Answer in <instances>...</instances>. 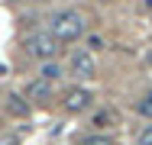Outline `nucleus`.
<instances>
[{
  "instance_id": "20e7f679",
  "label": "nucleus",
  "mask_w": 152,
  "mask_h": 145,
  "mask_svg": "<svg viewBox=\"0 0 152 145\" xmlns=\"http://www.w3.org/2000/svg\"><path fill=\"white\" fill-rule=\"evenodd\" d=\"M94 94L91 90H84V87H71L68 94H65V110L68 113H84L88 107H91Z\"/></svg>"
},
{
  "instance_id": "9d476101",
  "label": "nucleus",
  "mask_w": 152,
  "mask_h": 145,
  "mask_svg": "<svg viewBox=\"0 0 152 145\" xmlns=\"http://www.w3.org/2000/svg\"><path fill=\"white\" fill-rule=\"evenodd\" d=\"M136 110H139L142 116H149V119H152V87H149V94H146V97L136 103Z\"/></svg>"
},
{
  "instance_id": "f257e3e1",
  "label": "nucleus",
  "mask_w": 152,
  "mask_h": 145,
  "mask_svg": "<svg viewBox=\"0 0 152 145\" xmlns=\"http://www.w3.org/2000/svg\"><path fill=\"white\" fill-rule=\"evenodd\" d=\"M49 32L58 39V42H75L84 36V16L78 10H58L52 20H49Z\"/></svg>"
},
{
  "instance_id": "9b49d317",
  "label": "nucleus",
  "mask_w": 152,
  "mask_h": 145,
  "mask_svg": "<svg viewBox=\"0 0 152 145\" xmlns=\"http://www.w3.org/2000/svg\"><path fill=\"white\" fill-rule=\"evenodd\" d=\"M139 145H152V126H146V129L139 132Z\"/></svg>"
},
{
  "instance_id": "1a4fd4ad",
  "label": "nucleus",
  "mask_w": 152,
  "mask_h": 145,
  "mask_svg": "<svg viewBox=\"0 0 152 145\" xmlns=\"http://www.w3.org/2000/svg\"><path fill=\"white\" fill-rule=\"evenodd\" d=\"M58 74H61V68H58V65H52V61H45V65H42V81H49V84H52Z\"/></svg>"
},
{
  "instance_id": "7ed1b4c3",
  "label": "nucleus",
  "mask_w": 152,
  "mask_h": 145,
  "mask_svg": "<svg viewBox=\"0 0 152 145\" xmlns=\"http://www.w3.org/2000/svg\"><path fill=\"white\" fill-rule=\"evenodd\" d=\"M68 71L75 74V78H94V71H97V61H94L91 52H84V49H78V52H71L68 58Z\"/></svg>"
},
{
  "instance_id": "ddd939ff",
  "label": "nucleus",
  "mask_w": 152,
  "mask_h": 145,
  "mask_svg": "<svg viewBox=\"0 0 152 145\" xmlns=\"http://www.w3.org/2000/svg\"><path fill=\"white\" fill-rule=\"evenodd\" d=\"M146 65H152V52H149V55H146Z\"/></svg>"
},
{
  "instance_id": "6e6552de",
  "label": "nucleus",
  "mask_w": 152,
  "mask_h": 145,
  "mask_svg": "<svg viewBox=\"0 0 152 145\" xmlns=\"http://www.w3.org/2000/svg\"><path fill=\"white\" fill-rule=\"evenodd\" d=\"M78 145H113L110 136H104V132H91V136H84Z\"/></svg>"
},
{
  "instance_id": "39448f33",
  "label": "nucleus",
  "mask_w": 152,
  "mask_h": 145,
  "mask_svg": "<svg viewBox=\"0 0 152 145\" xmlns=\"http://www.w3.org/2000/svg\"><path fill=\"white\" fill-rule=\"evenodd\" d=\"M49 94H52V84H49V81H42V78H39V81H32V84L26 87V97H29L32 103L49 100Z\"/></svg>"
},
{
  "instance_id": "0eeeda50",
  "label": "nucleus",
  "mask_w": 152,
  "mask_h": 145,
  "mask_svg": "<svg viewBox=\"0 0 152 145\" xmlns=\"http://www.w3.org/2000/svg\"><path fill=\"white\" fill-rule=\"evenodd\" d=\"M113 123H117L113 110H97V113H94V119H91V126H94V129H110Z\"/></svg>"
},
{
  "instance_id": "f8f14e48",
  "label": "nucleus",
  "mask_w": 152,
  "mask_h": 145,
  "mask_svg": "<svg viewBox=\"0 0 152 145\" xmlns=\"http://www.w3.org/2000/svg\"><path fill=\"white\" fill-rule=\"evenodd\" d=\"M0 145H16V139H7V142H0Z\"/></svg>"
},
{
  "instance_id": "423d86ee",
  "label": "nucleus",
  "mask_w": 152,
  "mask_h": 145,
  "mask_svg": "<svg viewBox=\"0 0 152 145\" xmlns=\"http://www.w3.org/2000/svg\"><path fill=\"white\" fill-rule=\"evenodd\" d=\"M7 110L13 116H29V103H26V97H20V94H13L10 100H7Z\"/></svg>"
},
{
  "instance_id": "f03ea898",
  "label": "nucleus",
  "mask_w": 152,
  "mask_h": 145,
  "mask_svg": "<svg viewBox=\"0 0 152 145\" xmlns=\"http://www.w3.org/2000/svg\"><path fill=\"white\" fill-rule=\"evenodd\" d=\"M23 45H26V52H29L32 58H39V61H52V58L58 55V39H55L49 29H32Z\"/></svg>"
}]
</instances>
